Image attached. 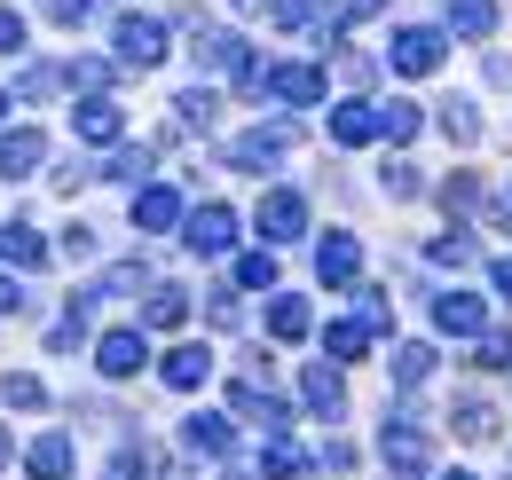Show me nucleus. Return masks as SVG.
<instances>
[{"instance_id": "f257e3e1", "label": "nucleus", "mask_w": 512, "mask_h": 480, "mask_svg": "<svg viewBox=\"0 0 512 480\" xmlns=\"http://www.w3.org/2000/svg\"><path fill=\"white\" fill-rule=\"evenodd\" d=\"M379 457H386V473H402V480H418L426 465H434V433L410 418V410H386V433H379Z\"/></svg>"}, {"instance_id": "f03ea898", "label": "nucleus", "mask_w": 512, "mask_h": 480, "mask_svg": "<svg viewBox=\"0 0 512 480\" xmlns=\"http://www.w3.org/2000/svg\"><path fill=\"white\" fill-rule=\"evenodd\" d=\"M111 48H119L127 71H150V63H166V24L158 16H119L111 24Z\"/></svg>"}, {"instance_id": "7ed1b4c3", "label": "nucleus", "mask_w": 512, "mask_h": 480, "mask_svg": "<svg viewBox=\"0 0 512 480\" xmlns=\"http://www.w3.org/2000/svg\"><path fill=\"white\" fill-rule=\"evenodd\" d=\"M449 40L434 32V24H410V32H394V48H386V63L402 71V79H426V71H442Z\"/></svg>"}, {"instance_id": "20e7f679", "label": "nucleus", "mask_w": 512, "mask_h": 480, "mask_svg": "<svg viewBox=\"0 0 512 480\" xmlns=\"http://www.w3.org/2000/svg\"><path fill=\"white\" fill-rule=\"evenodd\" d=\"M182 237H190L197 260H213V252L237 244V213H229V205H197V213H182Z\"/></svg>"}, {"instance_id": "39448f33", "label": "nucleus", "mask_w": 512, "mask_h": 480, "mask_svg": "<svg viewBox=\"0 0 512 480\" xmlns=\"http://www.w3.org/2000/svg\"><path fill=\"white\" fill-rule=\"evenodd\" d=\"M260 237L268 244L308 237V197H300V189H268V197H260Z\"/></svg>"}, {"instance_id": "423d86ee", "label": "nucleus", "mask_w": 512, "mask_h": 480, "mask_svg": "<svg viewBox=\"0 0 512 480\" xmlns=\"http://www.w3.org/2000/svg\"><path fill=\"white\" fill-rule=\"evenodd\" d=\"M229 410H237V418H253L260 433H284V425H292V410H284L260 378H237V386H229Z\"/></svg>"}, {"instance_id": "0eeeda50", "label": "nucleus", "mask_w": 512, "mask_h": 480, "mask_svg": "<svg viewBox=\"0 0 512 480\" xmlns=\"http://www.w3.org/2000/svg\"><path fill=\"white\" fill-rule=\"evenodd\" d=\"M260 95H276V103H316L323 63H276V71H260Z\"/></svg>"}, {"instance_id": "6e6552de", "label": "nucleus", "mask_w": 512, "mask_h": 480, "mask_svg": "<svg viewBox=\"0 0 512 480\" xmlns=\"http://www.w3.org/2000/svg\"><path fill=\"white\" fill-rule=\"evenodd\" d=\"M284 150H292V134H284V126H253V134H237V142H229V158H237L245 174H268Z\"/></svg>"}, {"instance_id": "1a4fd4ad", "label": "nucleus", "mask_w": 512, "mask_h": 480, "mask_svg": "<svg viewBox=\"0 0 512 480\" xmlns=\"http://www.w3.org/2000/svg\"><path fill=\"white\" fill-rule=\"evenodd\" d=\"M134 229H142V237H158V229H182V189L150 181V189L134 197Z\"/></svg>"}, {"instance_id": "9d476101", "label": "nucleus", "mask_w": 512, "mask_h": 480, "mask_svg": "<svg viewBox=\"0 0 512 480\" xmlns=\"http://www.w3.org/2000/svg\"><path fill=\"white\" fill-rule=\"evenodd\" d=\"M434 331H449V339H481V300H473V292H434Z\"/></svg>"}, {"instance_id": "9b49d317", "label": "nucleus", "mask_w": 512, "mask_h": 480, "mask_svg": "<svg viewBox=\"0 0 512 480\" xmlns=\"http://www.w3.org/2000/svg\"><path fill=\"white\" fill-rule=\"evenodd\" d=\"M142 355H150V347H142V331H103L95 370H103V378H134V370H142Z\"/></svg>"}, {"instance_id": "f8f14e48", "label": "nucleus", "mask_w": 512, "mask_h": 480, "mask_svg": "<svg viewBox=\"0 0 512 480\" xmlns=\"http://www.w3.org/2000/svg\"><path fill=\"white\" fill-rule=\"evenodd\" d=\"M331 142H339V150L379 142V103H331Z\"/></svg>"}, {"instance_id": "ddd939ff", "label": "nucleus", "mask_w": 512, "mask_h": 480, "mask_svg": "<svg viewBox=\"0 0 512 480\" xmlns=\"http://www.w3.org/2000/svg\"><path fill=\"white\" fill-rule=\"evenodd\" d=\"M316 276H323V284H355V276H363V252H355V237H347V229L316 244Z\"/></svg>"}, {"instance_id": "4468645a", "label": "nucleus", "mask_w": 512, "mask_h": 480, "mask_svg": "<svg viewBox=\"0 0 512 480\" xmlns=\"http://www.w3.org/2000/svg\"><path fill=\"white\" fill-rule=\"evenodd\" d=\"M48 158V142L32 134V126H16V134H0V181H24L32 166Z\"/></svg>"}, {"instance_id": "2eb2a0df", "label": "nucleus", "mask_w": 512, "mask_h": 480, "mask_svg": "<svg viewBox=\"0 0 512 480\" xmlns=\"http://www.w3.org/2000/svg\"><path fill=\"white\" fill-rule=\"evenodd\" d=\"M24 473L32 480H71V433H40L32 457H24Z\"/></svg>"}, {"instance_id": "dca6fc26", "label": "nucleus", "mask_w": 512, "mask_h": 480, "mask_svg": "<svg viewBox=\"0 0 512 480\" xmlns=\"http://www.w3.org/2000/svg\"><path fill=\"white\" fill-rule=\"evenodd\" d=\"M205 370H213V355H205V347H174V355L158 362V378H166L174 394H197V386H205Z\"/></svg>"}, {"instance_id": "f3484780", "label": "nucleus", "mask_w": 512, "mask_h": 480, "mask_svg": "<svg viewBox=\"0 0 512 480\" xmlns=\"http://www.w3.org/2000/svg\"><path fill=\"white\" fill-rule=\"evenodd\" d=\"M308 331H316V315H308L300 292H276L268 300V339H308Z\"/></svg>"}, {"instance_id": "a211bd4d", "label": "nucleus", "mask_w": 512, "mask_h": 480, "mask_svg": "<svg viewBox=\"0 0 512 480\" xmlns=\"http://www.w3.org/2000/svg\"><path fill=\"white\" fill-rule=\"evenodd\" d=\"M260 473H268V480H308L316 465H308V449H292L284 433H268V449H260Z\"/></svg>"}, {"instance_id": "6ab92c4d", "label": "nucleus", "mask_w": 512, "mask_h": 480, "mask_svg": "<svg viewBox=\"0 0 512 480\" xmlns=\"http://www.w3.org/2000/svg\"><path fill=\"white\" fill-rule=\"evenodd\" d=\"M0 260H8V268H24V276H32V268H40V260H48V244L32 237V229H24V221H0Z\"/></svg>"}, {"instance_id": "aec40b11", "label": "nucleus", "mask_w": 512, "mask_h": 480, "mask_svg": "<svg viewBox=\"0 0 512 480\" xmlns=\"http://www.w3.org/2000/svg\"><path fill=\"white\" fill-rule=\"evenodd\" d=\"M300 402H308L316 418H339V410H347V386H339V370H308V378H300Z\"/></svg>"}, {"instance_id": "412c9836", "label": "nucleus", "mask_w": 512, "mask_h": 480, "mask_svg": "<svg viewBox=\"0 0 512 480\" xmlns=\"http://www.w3.org/2000/svg\"><path fill=\"white\" fill-rule=\"evenodd\" d=\"M79 134H87V142H119V134H127V111L95 95V103H79Z\"/></svg>"}, {"instance_id": "4be33fe9", "label": "nucleus", "mask_w": 512, "mask_h": 480, "mask_svg": "<svg viewBox=\"0 0 512 480\" xmlns=\"http://www.w3.org/2000/svg\"><path fill=\"white\" fill-rule=\"evenodd\" d=\"M449 425H457L465 441H497V402H481V394H465V402L449 410Z\"/></svg>"}, {"instance_id": "5701e85b", "label": "nucleus", "mask_w": 512, "mask_h": 480, "mask_svg": "<svg viewBox=\"0 0 512 480\" xmlns=\"http://www.w3.org/2000/svg\"><path fill=\"white\" fill-rule=\"evenodd\" d=\"M449 32L489 40V32H497V0H449Z\"/></svg>"}, {"instance_id": "b1692460", "label": "nucleus", "mask_w": 512, "mask_h": 480, "mask_svg": "<svg viewBox=\"0 0 512 480\" xmlns=\"http://www.w3.org/2000/svg\"><path fill=\"white\" fill-rule=\"evenodd\" d=\"M182 441H190L197 457H229V418H213V410H197V418L182 425Z\"/></svg>"}, {"instance_id": "393cba45", "label": "nucleus", "mask_w": 512, "mask_h": 480, "mask_svg": "<svg viewBox=\"0 0 512 480\" xmlns=\"http://www.w3.org/2000/svg\"><path fill=\"white\" fill-rule=\"evenodd\" d=\"M323 347H331V362H363V347H371V323L355 315V323H331L323 331Z\"/></svg>"}, {"instance_id": "a878e982", "label": "nucleus", "mask_w": 512, "mask_h": 480, "mask_svg": "<svg viewBox=\"0 0 512 480\" xmlns=\"http://www.w3.org/2000/svg\"><path fill=\"white\" fill-rule=\"evenodd\" d=\"M182 315H190V292H174V284H158V292H150V307H142V323H150V331H174Z\"/></svg>"}, {"instance_id": "bb28decb", "label": "nucleus", "mask_w": 512, "mask_h": 480, "mask_svg": "<svg viewBox=\"0 0 512 480\" xmlns=\"http://www.w3.org/2000/svg\"><path fill=\"white\" fill-rule=\"evenodd\" d=\"M426 378H434V347H418V339H410V347H394V386H402V394H410V386H426Z\"/></svg>"}, {"instance_id": "cd10ccee", "label": "nucleus", "mask_w": 512, "mask_h": 480, "mask_svg": "<svg viewBox=\"0 0 512 480\" xmlns=\"http://www.w3.org/2000/svg\"><path fill=\"white\" fill-rule=\"evenodd\" d=\"M418 126H426V111H418V103H379V142H410Z\"/></svg>"}, {"instance_id": "c85d7f7f", "label": "nucleus", "mask_w": 512, "mask_h": 480, "mask_svg": "<svg viewBox=\"0 0 512 480\" xmlns=\"http://www.w3.org/2000/svg\"><path fill=\"white\" fill-rule=\"evenodd\" d=\"M442 134L457 142V150H465V142H481V111H473L465 95H457V103H442Z\"/></svg>"}, {"instance_id": "c756f323", "label": "nucleus", "mask_w": 512, "mask_h": 480, "mask_svg": "<svg viewBox=\"0 0 512 480\" xmlns=\"http://www.w3.org/2000/svg\"><path fill=\"white\" fill-rule=\"evenodd\" d=\"M237 284H245V292H276V244H268V252H245V260H237Z\"/></svg>"}, {"instance_id": "7c9ffc66", "label": "nucleus", "mask_w": 512, "mask_h": 480, "mask_svg": "<svg viewBox=\"0 0 512 480\" xmlns=\"http://www.w3.org/2000/svg\"><path fill=\"white\" fill-rule=\"evenodd\" d=\"M379 8H386V0H339V8L323 16V48H331V40L347 32V24H363V16H379Z\"/></svg>"}, {"instance_id": "2f4dec72", "label": "nucleus", "mask_w": 512, "mask_h": 480, "mask_svg": "<svg viewBox=\"0 0 512 480\" xmlns=\"http://www.w3.org/2000/svg\"><path fill=\"white\" fill-rule=\"evenodd\" d=\"M426 260H434V268H465V260H473V237H465V229H449V237L426 244Z\"/></svg>"}, {"instance_id": "473e14b6", "label": "nucleus", "mask_w": 512, "mask_h": 480, "mask_svg": "<svg viewBox=\"0 0 512 480\" xmlns=\"http://www.w3.org/2000/svg\"><path fill=\"white\" fill-rule=\"evenodd\" d=\"M64 79H71V71H56V63H32V71L16 79V95H24V103H40V95H56Z\"/></svg>"}, {"instance_id": "72a5a7b5", "label": "nucleus", "mask_w": 512, "mask_h": 480, "mask_svg": "<svg viewBox=\"0 0 512 480\" xmlns=\"http://www.w3.org/2000/svg\"><path fill=\"white\" fill-rule=\"evenodd\" d=\"M221 119V95H213V87H190V95H182V126H213Z\"/></svg>"}, {"instance_id": "f704fd0d", "label": "nucleus", "mask_w": 512, "mask_h": 480, "mask_svg": "<svg viewBox=\"0 0 512 480\" xmlns=\"http://www.w3.org/2000/svg\"><path fill=\"white\" fill-rule=\"evenodd\" d=\"M442 205H449V213H473V205H481V181H473V174H449L442 181Z\"/></svg>"}, {"instance_id": "c9c22d12", "label": "nucleus", "mask_w": 512, "mask_h": 480, "mask_svg": "<svg viewBox=\"0 0 512 480\" xmlns=\"http://www.w3.org/2000/svg\"><path fill=\"white\" fill-rule=\"evenodd\" d=\"M0 394H8V410H40V402H48V386H40V378H16V370H8Z\"/></svg>"}, {"instance_id": "e433bc0d", "label": "nucleus", "mask_w": 512, "mask_h": 480, "mask_svg": "<svg viewBox=\"0 0 512 480\" xmlns=\"http://www.w3.org/2000/svg\"><path fill=\"white\" fill-rule=\"evenodd\" d=\"M473 362H481V370H505L512 362V331H481V355Z\"/></svg>"}, {"instance_id": "4c0bfd02", "label": "nucleus", "mask_w": 512, "mask_h": 480, "mask_svg": "<svg viewBox=\"0 0 512 480\" xmlns=\"http://www.w3.org/2000/svg\"><path fill=\"white\" fill-rule=\"evenodd\" d=\"M386 197H418V189H426V174H418V166H386Z\"/></svg>"}, {"instance_id": "58836bf2", "label": "nucleus", "mask_w": 512, "mask_h": 480, "mask_svg": "<svg viewBox=\"0 0 512 480\" xmlns=\"http://www.w3.org/2000/svg\"><path fill=\"white\" fill-rule=\"evenodd\" d=\"M48 16H56V24H64V32H79V24H87V16H95V0H48Z\"/></svg>"}, {"instance_id": "ea45409f", "label": "nucleus", "mask_w": 512, "mask_h": 480, "mask_svg": "<svg viewBox=\"0 0 512 480\" xmlns=\"http://www.w3.org/2000/svg\"><path fill=\"white\" fill-rule=\"evenodd\" d=\"M150 174V150H119V158H111V181H142Z\"/></svg>"}, {"instance_id": "a19ab883", "label": "nucleus", "mask_w": 512, "mask_h": 480, "mask_svg": "<svg viewBox=\"0 0 512 480\" xmlns=\"http://www.w3.org/2000/svg\"><path fill=\"white\" fill-rule=\"evenodd\" d=\"M0 48H8V56L24 48V16H16V8H0Z\"/></svg>"}, {"instance_id": "79ce46f5", "label": "nucleus", "mask_w": 512, "mask_h": 480, "mask_svg": "<svg viewBox=\"0 0 512 480\" xmlns=\"http://www.w3.org/2000/svg\"><path fill=\"white\" fill-rule=\"evenodd\" d=\"M489 284H497V300H512V252L497 260V268H489Z\"/></svg>"}, {"instance_id": "37998d69", "label": "nucleus", "mask_w": 512, "mask_h": 480, "mask_svg": "<svg viewBox=\"0 0 512 480\" xmlns=\"http://www.w3.org/2000/svg\"><path fill=\"white\" fill-rule=\"evenodd\" d=\"M0 307H16V284H8V276H0Z\"/></svg>"}, {"instance_id": "c03bdc74", "label": "nucleus", "mask_w": 512, "mask_h": 480, "mask_svg": "<svg viewBox=\"0 0 512 480\" xmlns=\"http://www.w3.org/2000/svg\"><path fill=\"white\" fill-rule=\"evenodd\" d=\"M0 465H8V433H0Z\"/></svg>"}, {"instance_id": "a18cd8bd", "label": "nucleus", "mask_w": 512, "mask_h": 480, "mask_svg": "<svg viewBox=\"0 0 512 480\" xmlns=\"http://www.w3.org/2000/svg\"><path fill=\"white\" fill-rule=\"evenodd\" d=\"M442 480H473V473H442Z\"/></svg>"}, {"instance_id": "49530a36", "label": "nucleus", "mask_w": 512, "mask_h": 480, "mask_svg": "<svg viewBox=\"0 0 512 480\" xmlns=\"http://www.w3.org/2000/svg\"><path fill=\"white\" fill-rule=\"evenodd\" d=\"M0 119H8V95H0Z\"/></svg>"}]
</instances>
